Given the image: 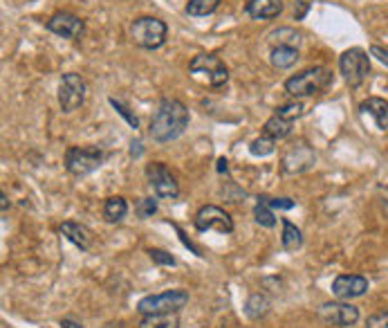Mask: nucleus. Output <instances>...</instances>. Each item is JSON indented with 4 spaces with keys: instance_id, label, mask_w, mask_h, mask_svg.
Returning a JSON list of instances; mask_svg holds the SVG:
<instances>
[{
    "instance_id": "nucleus-9",
    "label": "nucleus",
    "mask_w": 388,
    "mask_h": 328,
    "mask_svg": "<svg viewBox=\"0 0 388 328\" xmlns=\"http://www.w3.org/2000/svg\"><path fill=\"white\" fill-rule=\"evenodd\" d=\"M146 180L150 189L155 191L157 198H167V201H175L180 196V184L175 180V175L164 162H150L146 167Z\"/></svg>"
},
{
    "instance_id": "nucleus-29",
    "label": "nucleus",
    "mask_w": 388,
    "mask_h": 328,
    "mask_svg": "<svg viewBox=\"0 0 388 328\" xmlns=\"http://www.w3.org/2000/svg\"><path fill=\"white\" fill-rule=\"evenodd\" d=\"M108 101H110V106H112V108H115L117 113H119V115L124 117V120L128 122V126H131V128H135V131H137V128H139V117H137V115H135V113H133L131 108H128L126 103H122L119 99L110 97Z\"/></svg>"
},
{
    "instance_id": "nucleus-11",
    "label": "nucleus",
    "mask_w": 388,
    "mask_h": 328,
    "mask_svg": "<svg viewBox=\"0 0 388 328\" xmlns=\"http://www.w3.org/2000/svg\"><path fill=\"white\" fill-rule=\"evenodd\" d=\"M319 320L328 326L348 328L359 322V308L350 301H325L319 306Z\"/></svg>"
},
{
    "instance_id": "nucleus-10",
    "label": "nucleus",
    "mask_w": 388,
    "mask_h": 328,
    "mask_svg": "<svg viewBox=\"0 0 388 328\" xmlns=\"http://www.w3.org/2000/svg\"><path fill=\"white\" fill-rule=\"evenodd\" d=\"M198 232H218V234H231L236 229L233 218L218 205H205L198 209V214L193 218Z\"/></svg>"
},
{
    "instance_id": "nucleus-22",
    "label": "nucleus",
    "mask_w": 388,
    "mask_h": 328,
    "mask_svg": "<svg viewBox=\"0 0 388 328\" xmlns=\"http://www.w3.org/2000/svg\"><path fill=\"white\" fill-rule=\"evenodd\" d=\"M263 133L269 135V137H274L276 142H278V139H285V137L292 133V122L283 120V117H278V115H272V117H269V120L265 122Z\"/></svg>"
},
{
    "instance_id": "nucleus-31",
    "label": "nucleus",
    "mask_w": 388,
    "mask_h": 328,
    "mask_svg": "<svg viewBox=\"0 0 388 328\" xmlns=\"http://www.w3.org/2000/svg\"><path fill=\"white\" fill-rule=\"evenodd\" d=\"M148 256H150V261L153 263H157V265H178V261H175V256H171L167 250H157V248H153L148 250Z\"/></svg>"
},
{
    "instance_id": "nucleus-1",
    "label": "nucleus",
    "mask_w": 388,
    "mask_h": 328,
    "mask_svg": "<svg viewBox=\"0 0 388 328\" xmlns=\"http://www.w3.org/2000/svg\"><path fill=\"white\" fill-rule=\"evenodd\" d=\"M189 120H191L189 108H186L180 99L164 97L150 120L148 135L153 142H157V144L173 142V139H178L186 131Z\"/></svg>"
},
{
    "instance_id": "nucleus-8",
    "label": "nucleus",
    "mask_w": 388,
    "mask_h": 328,
    "mask_svg": "<svg viewBox=\"0 0 388 328\" xmlns=\"http://www.w3.org/2000/svg\"><path fill=\"white\" fill-rule=\"evenodd\" d=\"M88 97V86L81 75L77 72H67L61 77V84H58V106L63 113H75L86 103Z\"/></svg>"
},
{
    "instance_id": "nucleus-5",
    "label": "nucleus",
    "mask_w": 388,
    "mask_h": 328,
    "mask_svg": "<svg viewBox=\"0 0 388 328\" xmlns=\"http://www.w3.org/2000/svg\"><path fill=\"white\" fill-rule=\"evenodd\" d=\"M189 303V292L182 288L160 292V295H146L137 301V310L142 315H173L180 313Z\"/></svg>"
},
{
    "instance_id": "nucleus-26",
    "label": "nucleus",
    "mask_w": 388,
    "mask_h": 328,
    "mask_svg": "<svg viewBox=\"0 0 388 328\" xmlns=\"http://www.w3.org/2000/svg\"><path fill=\"white\" fill-rule=\"evenodd\" d=\"M274 151H276V139L265 135V133L261 137H256L254 142L250 144V153L254 158H267V156H272Z\"/></svg>"
},
{
    "instance_id": "nucleus-14",
    "label": "nucleus",
    "mask_w": 388,
    "mask_h": 328,
    "mask_svg": "<svg viewBox=\"0 0 388 328\" xmlns=\"http://www.w3.org/2000/svg\"><path fill=\"white\" fill-rule=\"evenodd\" d=\"M368 290V279L361 275H339L332 281V295L341 301L357 299L361 295H366Z\"/></svg>"
},
{
    "instance_id": "nucleus-17",
    "label": "nucleus",
    "mask_w": 388,
    "mask_h": 328,
    "mask_svg": "<svg viewBox=\"0 0 388 328\" xmlns=\"http://www.w3.org/2000/svg\"><path fill=\"white\" fill-rule=\"evenodd\" d=\"M361 115H370L375 124H377L380 131H386L388 128V101L382 99V97H368L361 101L359 106Z\"/></svg>"
},
{
    "instance_id": "nucleus-6",
    "label": "nucleus",
    "mask_w": 388,
    "mask_h": 328,
    "mask_svg": "<svg viewBox=\"0 0 388 328\" xmlns=\"http://www.w3.org/2000/svg\"><path fill=\"white\" fill-rule=\"evenodd\" d=\"M189 72L200 79V81H205L207 86L211 88H222L229 81V70L225 65V61L214 54H198L191 58V63H189Z\"/></svg>"
},
{
    "instance_id": "nucleus-19",
    "label": "nucleus",
    "mask_w": 388,
    "mask_h": 328,
    "mask_svg": "<svg viewBox=\"0 0 388 328\" xmlns=\"http://www.w3.org/2000/svg\"><path fill=\"white\" fill-rule=\"evenodd\" d=\"M280 225H283V234H280V245H283V250L285 252H297L301 250V245H303V232L294 225L292 220L283 218L280 220Z\"/></svg>"
},
{
    "instance_id": "nucleus-20",
    "label": "nucleus",
    "mask_w": 388,
    "mask_h": 328,
    "mask_svg": "<svg viewBox=\"0 0 388 328\" xmlns=\"http://www.w3.org/2000/svg\"><path fill=\"white\" fill-rule=\"evenodd\" d=\"M269 308H272V301H269V297L265 295V292H254V295H250V299H247L245 303V313L250 320H263L265 315L269 313Z\"/></svg>"
},
{
    "instance_id": "nucleus-18",
    "label": "nucleus",
    "mask_w": 388,
    "mask_h": 328,
    "mask_svg": "<svg viewBox=\"0 0 388 328\" xmlns=\"http://www.w3.org/2000/svg\"><path fill=\"white\" fill-rule=\"evenodd\" d=\"M269 61H272L276 70H287L299 61V48H292V45H274Z\"/></svg>"
},
{
    "instance_id": "nucleus-32",
    "label": "nucleus",
    "mask_w": 388,
    "mask_h": 328,
    "mask_svg": "<svg viewBox=\"0 0 388 328\" xmlns=\"http://www.w3.org/2000/svg\"><path fill=\"white\" fill-rule=\"evenodd\" d=\"M366 328H388V313L380 310L366 320Z\"/></svg>"
},
{
    "instance_id": "nucleus-38",
    "label": "nucleus",
    "mask_w": 388,
    "mask_h": 328,
    "mask_svg": "<svg viewBox=\"0 0 388 328\" xmlns=\"http://www.w3.org/2000/svg\"><path fill=\"white\" fill-rule=\"evenodd\" d=\"M200 328H207V326H200Z\"/></svg>"
},
{
    "instance_id": "nucleus-7",
    "label": "nucleus",
    "mask_w": 388,
    "mask_h": 328,
    "mask_svg": "<svg viewBox=\"0 0 388 328\" xmlns=\"http://www.w3.org/2000/svg\"><path fill=\"white\" fill-rule=\"evenodd\" d=\"M339 72L350 88H359L370 75V56L361 48H350L339 56Z\"/></svg>"
},
{
    "instance_id": "nucleus-37",
    "label": "nucleus",
    "mask_w": 388,
    "mask_h": 328,
    "mask_svg": "<svg viewBox=\"0 0 388 328\" xmlns=\"http://www.w3.org/2000/svg\"><path fill=\"white\" fill-rule=\"evenodd\" d=\"M0 201H3V203H0V205H3V216H7V209H9V198H7V194H5V191L0 194Z\"/></svg>"
},
{
    "instance_id": "nucleus-21",
    "label": "nucleus",
    "mask_w": 388,
    "mask_h": 328,
    "mask_svg": "<svg viewBox=\"0 0 388 328\" xmlns=\"http://www.w3.org/2000/svg\"><path fill=\"white\" fill-rule=\"evenodd\" d=\"M128 216V203L122 196H110L103 203V218L105 222H119Z\"/></svg>"
},
{
    "instance_id": "nucleus-33",
    "label": "nucleus",
    "mask_w": 388,
    "mask_h": 328,
    "mask_svg": "<svg viewBox=\"0 0 388 328\" xmlns=\"http://www.w3.org/2000/svg\"><path fill=\"white\" fill-rule=\"evenodd\" d=\"M265 201L272 209H294L297 207V201H292V198H267L265 196Z\"/></svg>"
},
{
    "instance_id": "nucleus-27",
    "label": "nucleus",
    "mask_w": 388,
    "mask_h": 328,
    "mask_svg": "<svg viewBox=\"0 0 388 328\" xmlns=\"http://www.w3.org/2000/svg\"><path fill=\"white\" fill-rule=\"evenodd\" d=\"M269 41H272L276 45H292V48H299V43H301V34L297 30H292V27H280L276 32L269 34Z\"/></svg>"
},
{
    "instance_id": "nucleus-15",
    "label": "nucleus",
    "mask_w": 388,
    "mask_h": 328,
    "mask_svg": "<svg viewBox=\"0 0 388 328\" xmlns=\"http://www.w3.org/2000/svg\"><path fill=\"white\" fill-rule=\"evenodd\" d=\"M58 232H61L63 236L72 243L75 248H79L81 252H88L92 248V243H95V234H92V229L86 227V225H81V222H77V220L61 222Z\"/></svg>"
},
{
    "instance_id": "nucleus-13",
    "label": "nucleus",
    "mask_w": 388,
    "mask_h": 328,
    "mask_svg": "<svg viewBox=\"0 0 388 328\" xmlns=\"http://www.w3.org/2000/svg\"><path fill=\"white\" fill-rule=\"evenodd\" d=\"M45 27H48L52 34H56V37H63V39H70V41H79L81 37H84V32H86V23L81 20L79 16L70 14V11H56L54 16L48 18Z\"/></svg>"
},
{
    "instance_id": "nucleus-16",
    "label": "nucleus",
    "mask_w": 388,
    "mask_h": 328,
    "mask_svg": "<svg viewBox=\"0 0 388 328\" xmlns=\"http://www.w3.org/2000/svg\"><path fill=\"white\" fill-rule=\"evenodd\" d=\"M283 0H250L245 5L247 16H252L256 20H272L283 14Z\"/></svg>"
},
{
    "instance_id": "nucleus-23",
    "label": "nucleus",
    "mask_w": 388,
    "mask_h": 328,
    "mask_svg": "<svg viewBox=\"0 0 388 328\" xmlns=\"http://www.w3.org/2000/svg\"><path fill=\"white\" fill-rule=\"evenodd\" d=\"M139 328H180L178 313H173V315H142Z\"/></svg>"
},
{
    "instance_id": "nucleus-35",
    "label": "nucleus",
    "mask_w": 388,
    "mask_h": 328,
    "mask_svg": "<svg viewBox=\"0 0 388 328\" xmlns=\"http://www.w3.org/2000/svg\"><path fill=\"white\" fill-rule=\"evenodd\" d=\"M299 9H294V18H297V20H301L305 14H308V3H303V0H299Z\"/></svg>"
},
{
    "instance_id": "nucleus-12",
    "label": "nucleus",
    "mask_w": 388,
    "mask_h": 328,
    "mask_svg": "<svg viewBox=\"0 0 388 328\" xmlns=\"http://www.w3.org/2000/svg\"><path fill=\"white\" fill-rule=\"evenodd\" d=\"M314 162H316V153L312 151V146L305 139H297V142L287 144L283 160H280V167H283L285 173H303L312 169Z\"/></svg>"
},
{
    "instance_id": "nucleus-25",
    "label": "nucleus",
    "mask_w": 388,
    "mask_h": 328,
    "mask_svg": "<svg viewBox=\"0 0 388 328\" xmlns=\"http://www.w3.org/2000/svg\"><path fill=\"white\" fill-rule=\"evenodd\" d=\"M222 0H189L184 7V11L189 16H209L220 7Z\"/></svg>"
},
{
    "instance_id": "nucleus-28",
    "label": "nucleus",
    "mask_w": 388,
    "mask_h": 328,
    "mask_svg": "<svg viewBox=\"0 0 388 328\" xmlns=\"http://www.w3.org/2000/svg\"><path fill=\"white\" fill-rule=\"evenodd\" d=\"M305 113V108H303V103L297 99V101H287V103H280V106L274 111V115H278V117H283V120H287V122H294V120H299V117Z\"/></svg>"
},
{
    "instance_id": "nucleus-3",
    "label": "nucleus",
    "mask_w": 388,
    "mask_h": 328,
    "mask_svg": "<svg viewBox=\"0 0 388 328\" xmlns=\"http://www.w3.org/2000/svg\"><path fill=\"white\" fill-rule=\"evenodd\" d=\"M169 27L162 18L155 16H139L131 25V39L135 45L144 50H157L167 43Z\"/></svg>"
},
{
    "instance_id": "nucleus-34",
    "label": "nucleus",
    "mask_w": 388,
    "mask_h": 328,
    "mask_svg": "<svg viewBox=\"0 0 388 328\" xmlns=\"http://www.w3.org/2000/svg\"><path fill=\"white\" fill-rule=\"evenodd\" d=\"M370 52H373L375 56H377V58H380V61H382L384 65H388V52H386V50L377 48V45H373V48H370Z\"/></svg>"
},
{
    "instance_id": "nucleus-2",
    "label": "nucleus",
    "mask_w": 388,
    "mask_h": 328,
    "mask_svg": "<svg viewBox=\"0 0 388 328\" xmlns=\"http://www.w3.org/2000/svg\"><path fill=\"white\" fill-rule=\"evenodd\" d=\"M330 84H332L330 70L323 65H314V68H308V70H303V72L290 77L285 81V92L294 99L314 97L330 88Z\"/></svg>"
},
{
    "instance_id": "nucleus-30",
    "label": "nucleus",
    "mask_w": 388,
    "mask_h": 328,
    "mask_svg": "<svg viewBox=\"0 0 388 328\" xmlns=\"http://www.w3.org/2000/svg\"><path fill=\"white\" fill-rule=\"evenodd\" d=\"M135 214L142 218V220H146V218H153L157 214V201L155 198H142L137 205H135Z\"/></svg>"
},
{
    "instance_id": "nucleus-36",
    "label": "nucleus",
    "mask_w": 388,
    "mask_h": 328,
    "mask_svg": "<svg viewBox=\"0 0 388 328\" xmlns=\"http://www.w3.org/2000/svg\"><path fill=\"white\" fill-rule=\"evenodd\" d=\"M61 326H63V328H84V326H81L79 322H75V320H67V317H65V320H61Z\"/></svg>"
},
{
    "instance_id": "nucleus-24",
    "label": "nucleus",
    "mask_w": 388,
    "mask_h": 328,
    "mask_svg": "<svg viewBox=\"0 0 388 328\" xmlns=\"http://www.w3.org/2000/svg\"><path fill=\"white\" fill-rule=\"evenodd\" d=\"M254 220L258 222L261 227H267V229H272L276 225V216H274V209L267 205L265 201V196L258 198V203L254 207Z\"/></svg>"
},
{
    "instance_id": "nucleus-4",
    "label": "nucleus",
    "mask_w": 388,
    "mask_h": 328,
    "mask_svg": "<svg viewBox=\"0 0 388 328\" xmlns=\"http://www.w3.org/2000/svg\"><path fill=\"white\" fill-rule=\"evenodd\" d=\"M105 160V153L97 146H70L63 156L65 171L75 178H84V175L95 173Z\"/></svg>"
}]
</instances>
